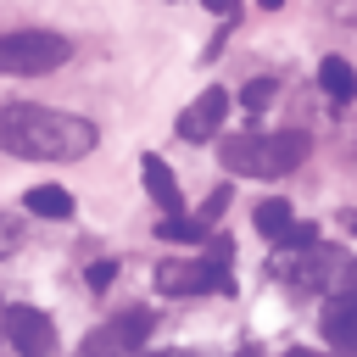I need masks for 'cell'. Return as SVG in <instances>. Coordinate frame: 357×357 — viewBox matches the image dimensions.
Returning a JSON list of instances; mask_svg holds the SVG:
<instances>
[{
  "label": "cell",
  "mask_w": 357,
  "mask_h": 357,
  "mask_svg": "<svg viewBox=\"0 0 357 357\" xmlns=\"http://www.w3.org/2000/svg\"><path fill=\"white\" fill-rule=\"evenodd\" d=\"M318 84H324V95H329L335 106H351V100H357V67H351L346 56H324V61H318Z\"/></svg>",
  "instance_id": "cell-11"
},
{
  "label": "cell",
  "mask_w": 357,
  "mask_h": 357,
  "mask_svg": "<svg viewBox=\"0 0 357 357\" xmlns=\"http://www.w3.org/2000/svg\"><path fill=\"white\" fill-rule=\"evenodd\" d=\"M0 329H6V307H0Z\"/></svg>",
  "instance_id": "cell-26"
},
{
  "label": "cell",
  "mask_w": 357,
  "mask_h": 357,
  "mask_svg": "<svg viewBox=\"0 0 357 357\" xmlns=\"http://www.w3.org/2000/svg\"><path fill=\"white\" fill-rule=\"evenodd\" d=\"M312 240H318V229H312V223H290V234H284L279 245H312Z\"/></svg>",
  "instance_id": "cell-19"
},
{
  "label": "cell",
  "mask_w": 357,
  "mask_h": 357,
  "mask_svg": "<svg viewBox=\"0 0 357 357\" xmlns=\"http://www.w3.org/2000/svg\"><path fill=\"white\" fill-rule=\"evenodd\" d=\"M78 357H139V351H123V346H112V340H106V335L95 329V335H89L84 346H78Z\"/></svg>",
  "instance_id": "cell-16"
},
{
  "label": "cell",
  "mask_w": 357,
  "mask_h": 357,
  "mask_svg": "<svg viewBox=\"0 0 357 357\" xmlns=\"http://www.w3.org/2000/svg\"><path fill=\"white\" fill-rule=\"evenodd\" d=\"M251 223H257V234L262 240H284L290 234V223H296V212H290V201H279V195H268V201H257V212H251Z\"/></svg>",
  "instance_id": "cell-12"
},
{
  "label": "cell",
  "mask_w": 357,
  "mask_h": 357,
  "mask_svg": "<svg viewBox=\"0 0 357 357\" xmlns=\"http://www.w3.org/2000/svg\"><path fill=\"white\" fill-rule=\"evenodd\" d=\"M139 357H151V351H139ZM156 357H190V351H156Z\"/></svg>",
  "instance_id": "cell-24"
},
{
  "label": "cell",
  "mask_w": 357,
  "mask_h": 357,
  "mask_svg": "<svg viewBox=\"0 0 357 357\" xmlns=\"http://www.w3.org/2000/svg\"><path fill=\"white\" fill-rule=\"evenodd\" d=\"M22 212H33V218H73V195L61 184H33L22 195Z\"/></svg>",
  "instance_id": "cell-13"
},
{
  "label": "cell",
  "mask_w": 357,
  "mask_h": 357,
  "mask_svg": "<svg viewBox=\"0 0 357 357\" xmlns=\"http://www.w3.org/2000/svg\"><path fill=\"white\" fill-rule=\"evenodd\" d=\"M156 290L162 296H229L234 279H229V257H190V262H162L156 268Z\"/></svg>",
  "instance_id": "cell-5"
},
{
  "label": "cell",
  "mask_w": 357,
  "mask_h": 357,
  "mask_svg": "<svg viewBox=\"0 0 357 357\" xmlns=\"http://www.w3.org/2000/svg\"><path fill=\"white\" fill-rule=\"evenodd\" d=\"M240 357H257V351H240Z\"/></svg>",
  "instance_id": "cell-27"
},
{
  "label": "cell",
  "mask_w": 357,
  "mask_h": 357,
  "mask_svg": "<svg viewBox=\"0 0 357 357\" xmlns=\"http://www.w3.org/2000/svg\"><path fill=\"white\" fill-rule=\"evenodd\" d=\"M268 273H273L290 296H324V290L351 284V257H346L340 245L312 240V245H284V251L268 262Z\"/></svg>",
  "instance_id": "cell-3"
},
{
  "label": "cell",
  "mask_w": 357,
  "mask_h": 357,
  "mask_svg": "<svg viewBox=\"0 0 357 357\" xmlns=\"http://www.w3.org/2000/svg\"><path fill=\"white\" fill-rule=\"evenodd\" d=\"M73 61V39L50 33V28H11L0 33V73L6 78H45L56 67Z\"/></svg>",
  "instance_id": "cell-4"
},
{
  "label": "cell",
  "mask_w": 357,
  "mask_h": 357,
  "mask_svg": "<svg viewBox=\"0 0 357 357\" xmlns=\"http://www.w3.org/2000/svg\"><path fill=\"white\" fill-rule=\"evenodd\" d=\"M100 145V128L78 112H56V106H0V151L22 156V162H78Z\"/></svg>",
  "instance_id": "cell-1"
},
{
  "label": "cell",
  "mask_w": 357,
  "mask_h": 357,
  "mask_svg": "<svg viewBox=\"0 0 357 357\" xmlns=\"http://www.w3.org/2000/svg\"><path fill=\"white\" fill-rule=\"evenodd\" d=\"M307 151H312V139L301 128H284V134H234V139L218 145L223 167L240 173V178H284V173H296L307 162Z\"/></svg>",
  "instance_id": "cell-2"
},
{
  "label": "cell",
  "mask_w": 357,
  "mask_h": 357,
  "mask_svg": "<svg viewBox=\"0 0 357 357\" xmlns=\"http://www.w3.org/2000/svg\"><path fill=\"white\" fill-rule=\"evenodd\" d=\"M112 279H117V262H95L89 268V290H106Z\"/></svg>",
  "instance_id": "cell-20"
},
{
  "label": "cell",
  "mask_w": 357,
  "mask_h": 357,
  "mask_svg": "<svg viewBox=\"0 0 357 357\" xmlns=\"http://www.w3.org/2000/svg\"><path fill=\"white\" fill-rule=\"evenodd\" d=\"M273 95H279V84H273V78H251V84L240 89V106H245V112H268V106H273Z\"/></svg>",
  "instance_id": "cell-15"
},
{
  "label": "cell",
  "mask_w": 357,
  "mask_h": 357,
  "mask_svg": "<svg viewBox=\"0 0 357 357\" xmlns=\"http://www.w3.org/2000/svg\"><path fill=\"white\" fill-rule=\"evenodd\" d=\"M223 212H229V184H218V190H212V195H206V206H201V212H195V218H201V223H206V229H212V223H218V218H223Z\"/></svg>",
  "instance_id": "cell-17"
},
{
  "label": "cell",
  "mask_w": 357,
  "mask_h": 357,
  "mask_svg": "<svg viewBox=\"0 0 357 357\" xmlns=\"http://www.w3.org/2000/svg\"><path fill=\"white\" fill-rule=\"evenodd\" d=\"M223 117H229V89H201V95L178 112V139H190V145L218 139V134H223Z\"/></svg>",
  "instance_id": "cell-7"
},
{
  "label": "cell",
  "mask_w": 357,
  "mask_h": 357,
  "mask_svg": "<svg viewBox=\"0 0 357 357\" xmlns=\"http://www.w3.org/2000/svg\"><path fill=\"white\" fill-rule=\"evenodd\" d=\"M6 340L17 346V357H56V324L39 307H6Z\"/></svg>",
  "instance_id": "cell-6"
},
{
  "label": "cell",
  "mask_w": 357,
  "mask_h": 357,
  "mask_svg": "<svg viewBox=\"0 0 357 357\" xmlns=\"http://www.w3.org/2000/svg\"><path fill=\"white\" fill-rule=\"evenodd\" d=\"M156 234H162V240H178V245H206L212 229H206L201 218H190V212H167V218L156 223Z\"/></svg>",
  "instance_id": "cell-14"
},
{
  "label": "cell",
  "mask_w": 357,
  "mask_h": 357,
  "mask_svg": "<svg viewBox=\"0 0 357 357\" xmlns=\"http://www.w3.org/2000/svg\"><path fill=\"white\" fill-rule=\"evenodd\" d=\"M17 245H22V223H17L11 212H0V262H6Z\"/></svg>",
  "instance_id": "cell-18"
},
{
  "label": "cell",
  "mask_w": 357,
  "mask_h": 357,
  "mask_svg": "<svg viewBox=\"0 0 357 357\" xmlns=\"http://www.w3.org/2000/svg\"><path fill=\"white\" fill-rule=\"evenodd\" d=\"M151 329H156V312H145V307H128V312H117L112 324H100V335H106L112 346H123V351H139V346L151 340Z\"/></svg>",
  "instance_id": "cell-10"
},
{
  "label": "cell",
  "mask_w": 357,
  "mask_h": 357,
  "mask_svg": "<svg viewBox=\"0 0 357 357\" xmlns=\"http://www.w3.org/2000/svg\"><path fill=\"white\" fill-rule=\"evenodd\" d=\"M257 6H268V11H279V6H284V0H257Z\"/></svg>",
  "instance_id": "cell-25"
},
{
  "label": "cell",
  "mask_w": 357,
  "mask_h": 357,
  "mask_svg": "<svg viewBox=\"0 0 357 357\" xmlns=\"http://www.w3.org/2000/svg\"><path fill=\"white\" fill-rule=\"evenodd\" d=\"M284 357H318V351H307V346H290V351H284Z\"/></svg>",
  "instance_id": "cell-23"
},
{
  "label": "cell",
  "mask_w": 357,
  "mask_h": 357,
  "mask_svg": "<svg viewBox=\"0 0 357 357\" xmlns=\"http://www.w3.org/2000/svg\"><path fill=\"white\" fill-rule=\"evenodd\" d=\"M201 6H206V11H212V17H223V22H229V17H234V11H240V0H201Z\"/></svg>",
  "instance_id": "cell-22"
},
{
  "label": "cell",
  "mask_w": 357,
  "mask_h": 357,
  "mask_svg": "<svg viewBox=\"0 0 357 357\" xmlns=\"http://www.w3.org/2000/svg\"><path fill=\"white\" fill-rule=\"evenodd\" d=\"M335 22H357V0H324Z\"/></svg>",
  "instance_id": "cell-21"
},
{
  "label": "cell",
  "mask_w": 357,
  "mask_h": 357,
  "mask_svg": "<svg viewBox=\"0 0 357 357\" xmlns=\"http://www.w3.org/2000/svg\"><path fill=\"white\" fill-rule=\"evenodd\" d=\"M139 173H145V190H151V201L162 206V218H167V212H184V190H178L173 167H167L156 151H145V156H139Z\"/></svg>",
  "instance_id": "cell-9"
},
{
  "label": "cell",
  "mask_w": 357,
  "mask_h": 357,
  "mask_svg": "<svg viewBox=\"0 0 357 357\" xmlns=\"http://www.w3.org/2000/svg\"><path fill=\"white\" fill-rule=\"evenodd\" d=\"M324 340H329L340 357H357V290H340V296L324 307Z\"/></svg>",
  "instance_id": "cell-8"
}]
</instances>
